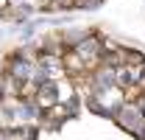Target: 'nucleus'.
Wrapping results in <instances>:
<instances>
[{"mask_svg": "<svg viewBox=\"0 0 145 140\" xmlns=\"http://www.w3.org/2000/svg\"><path fill=\"white\" fill-rule=\"evenodd\" d=\"M14 76H28V65H25V62H14Z\"/></svg>", "mask_w": 145, "mask_h": 140, "instance_id": "nucleus-1", "label": "nucleus"}]
</instances>
